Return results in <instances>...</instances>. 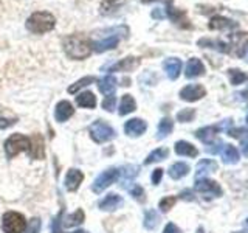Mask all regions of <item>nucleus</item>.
I'll use <instances>...</instances> for the list:
<instances>
[{
    "label": "nucleus",
    "instance_id": "5701e85b",
    "mask_svg": "<svg viewBox=\"0 0 248 233\" xmlns=\"http://www.w3.org/2000/svg\"><path fill=\"white\" fill-rule=\"evenodd\" d=\"M175 152L178 155H186V157H197L199 155L197 148L189 142H185V140H180V142L175 143Z\"/></svg>",
    "mask_w": 248,
    "mask_h": 233
},
{
    "label": "nucleus",
    "instance_id": "5fc2aeb1",
    "mask_svg": "<svg viewBox=\"0 0 248 233\" xmlns=\"http://www.w3.org/2000/svg\"><path fill=\"white\" fill-rule=\"evenodd\" d=\"M247 123H248V116H247Z\"/></svg>",
    "mask_w": 248,
    "mask_h": 233
},
{
    "label": "nucleus",
    "instance_id": "7ed1b4c3",
    "mask_svg": "<svg viewBox=\"0 0 248 233\" xmlns=\"http://www.w3.org/2000/svg\"><path fill=\"white\" fill-rule=\"evenodd\" d=\"M30 146H31L30 137L22 134H13L5 142V154L8 159H14L17 154L30 151Z\"/></svg>",
    "mask_w": 248,
    "mask_h": 233
},
{
    "label": "nucleus",
    "instance_id": "f704fd0d",
    "mask_svg": "<svg viewBox=\"0 0 248 233\" xmlns=\"http://www.w3.org/2000/svg\"><path fill=\"white\" fill-rule=\"evenodd\" d=\"M228 76H230V81H231L232 85H239V84H242V83H245L248 80V76L239 68H230L228 70Z\"/></svg>",
    "mask_w": 248,
    "mask_h": 233
},
{
    "label": "nucleus",
    "instance_id": "b1692460",
    "mask_svg": "<svg viewBox=\"0 0 248 233\" xmlns=\"http://www.w3.org/2000/svg\"><path fill=\"white\" fill-rule=\"evenodd\" d=\"M220 155H222L223 163H228V165H232V163L239 162V152H237V150L232 145H228V143L223 145L222 151H220Z\"/></svg>",
    "mask_w": 248,
    "mask_h": 233
},
{
    "label": "nucleus",
    "instance_id": "0eeeda50",
    "mask_svg": "<svg viewBox=\"0 0 248 233\" xmlns=\"http://www.w3.org/2000/svg\"><path fill=\"white\" fill-rule=\"evenodd\" d=\"M227 124H231V120H225L222 121L220 124H214V126H205V128H200L196 131V137L200 140V142H203L206 145H211L214 142L216 135L219 134V132L227 126Z\"/></svg>",
    "mask_w": 248,
    "mask_h": 233
},
{
    "label": "nucleus",
    "instance_id": "6e6552de",
    "mask_svg": "<svg viewBox=\"0 0 248 233\" xmlns=\"http://www.w3.org/2000/svg\"><path fill=\"white\" fill-rule=\"evenodd\" d=\"M196 191L206 194V196H213V198H219L223 193L222 186L216 181H209V179H205V177L196 181Z\"/></svg>",
    "mask_w": 248,
    "mask_h": 233
},
{
    "label": "nucleus",
    "instance_id": "4468645a",
    "mask_svg": "<svg viewBox=\"0 0 248 233\" xmlns=\"http://www.w3.org/2000/svg\"><path fill=\"white\" fill-rule=\"evenodd\" d=\"M123 204H124V199L121 196H118V194H115V193H110L99 202L98 207H99V210H103V212H115V210H118Z\"/></svg>",
    "mask_w": 248,
    "mask_h": 233
},
{
    "label": "nucleus",
    "instance_id": "bb28decb",
    "mask_svg": "<svg viewBox=\"0 0 248 233\" xmlns=\"http://www.w3.org/2000/svg\"><path fill=\"white\" fill-rule=\"evenodd\" d=\"M189 165L188 163H183V162H177L174 163L172 166L169 168V176L174 179V181H178V179L185 177L186 174L189 173Z\"/></svg>",
    "mask_w": 248,
    "mask_h": 233
},
{
    "label": "nucleus",
    "instance_id": "ddd939ff",
    "mask_svg": "<svg viewBox=\"0 0 248 233\" xmlns=\"http://www.w3.org/2000/svg\"><path fill=\"white\" fill-rule=\"evenodd\" d=\"M82 181H84L82 171L76 169V168H72V169H68V173H67V176H65L64 185H65V188H67L68 191L75 193L78 188H79V185L82 183Z\"/></svg>",
    "mask_w": 248,
    "mask_h": 233
},
{
    "label": "nucleus",
    "instance_id": "dca6fc26",
    "mask_svg": "<svg viewBox=\"0 0 248 233\" xmlns=\"http://www.w3.org/2000/svg\"><path fill=\"white\" fill-rule=\"evenodd\" d=\"M73 114H75V109L70 101H61V103H58L56 109H54V118H56L58 123L67 121Z\"/></svg>",
    "mask_w": 248,
    "mask_h": 233
},
{
    "label": "nucleus",
    "instance_id": "a19ab883",
    "mask_svg": "<svg viewBox=\"0 0 248 233\" xmlns=\"http://www.w3.org/2000/svg\"><path fill=\"white\" fill-rule=\"evenodd\" d=\"M16 123H17V118H5V116H0V129L11 128Z\"/></svg>",
    "mask_w": 248,
    "mask_h": 233
},
{
    "label": "nucleus",
    "instance_id": "864d4df0",
    "mask_svg": "<svg viewBox=\"0 0 248 233\" xmlns=\"http://www.w3.org/2000/svg\"><path fill=\"white\" fill-rule=\"evenodd\" d=\"M108 2H115V0H108Z\"/></svg>",
    "mask_w": 248,
    "mask_h": 233
},
{
    "label": "nucleus",
    "instance_id": "de8ad7c7",
    "mask_svg": "<svg viewBox=\"0 0 248 233\" xmlns=\"http://www.w3.org/2000/svg\"><path fill=\"white\" fill-rule=\"evenodd\" d=\"M239 58H244L245 61H248V39H247L245 44H244V47H242V51H240Z\"/></svg>",
    "mask_w": 248,
    "mask_h": 233
},
{
    "label": "nucleus",
    "instance_id": "20e7f679",
    "mask_svg": "<svg viewBox=\"0 0 248 233\" xmlns=\"http://www.w3.org/2000/svg\"><path fill=\"white\" fill-rule=\"evenodd\" d=\"M27 229L25 216L19 212H6L2 216V230L5 233H23Z\"/></svg>",
    "mask_w": 248,
    "mask_h": 233
},
{
    "label": "nucleus",
    "instance_id": "cd10ccee",
    "mask_svg": "<svg viewBox=\"0 0 248 233\" xmlns=\"http://www.w3.org/2000/svg\"><path fill=\"white\" fill-rule=\"evenodd\" d=\"M168 155H169V150H168V148H157V150H154V151L146 157L144 165H152V163L161 162V160L168 159Z\"/></svg>",
    "mask_w": 248,
    "mask_h": 233
},
{
    "label": "nucleus",
    "instance_id": "c756f323",
    "mask_svg": "<svg viewBox=\"0 0 248 233\" xmlns=\"http://www.w3.org/2000/svg\"><path fill=\"white\" fill-rule=\"evenodd\" d=\"M85 219V213H84V210L81 208H78L76 212L73 215H70L65 217V221L62 222L64 224V227H76V225H81Z\"/></svg>",
    "mask_w": 248,
    "mask_h": 233
},
{
    "label": "nucleus",
    "instance_id": "37998d69",
    "mask_svg": "<svg viewBox=\"0 0 248 233\" xmlns=\"http://www.w3.org/2000/svg\"><path fill=\"white\" fill-rule=\"evenodd\" d=\"M222 146H223L222 142L211 143V145H208V146H206V152H208V154H216V152H219V150H222Z\"/></svg>",
    "mask_w": 248,
    "mask_h": 233
},
{
    "label": "nucleus",
    "instance_id": "f3484780",
    "mask_svg": "<svg viewBox=\"0 0 248 233\" xmlns=\"http://www.w3.org/2000/svg\"><path fill=\"white\" fill-rule=\"evenodd\" d=\"M140 66V59L134 58V56H129V58H124L120 62H116L112 67H108V72H132Z\"/></svg>",
    "mask_w": 248,
    "mask_h": 233
},
{
    "label": "nucleus",
    "instance_id": "79ce46f5",
    "mask_svg": "<svg viewBox=\"0 0 248 233\" xmlns=\"http://www.w3.org/2000/svg\"><path fill=\"white\" fill-rule=\"evenodd\" d=\"M161 177H163V169H161V168H157V169H154L151 181H152L154 185H158V183L161 182Z\"/></svg>",
    "mask_w": 248,
    "mask_h": 233
},
{
    "label": "nucleus",
    "instance_id": "473e14b6",
    "mask_svg": "<svg viewBox=\"0 0 248 233\" xmlns=\"http://www.w3.org/2000/svg\"><path fill=\"white\" fill-rule=\"evenodd\" d=\"M172 129H174V121L170 120V118H163L160 123H158V135H157V138H165V137H168L170 132H172Z\"/></svg>",
    "mask_w": 248,
    "mask_h": 233
},
{
    "label": "nucleus",
    "instance_id": "39448f33",
    "mask_svg": "<svg viewBox=\"0 0 248 233\" xmlns=\"http://www.w3.org/2000/svg\"><path fill=\"white\" fill-rule=\"evenodd\" d=\"M90 137L95 143H106V142H110V140L115 138V129L107 124L103 120H96L95 123L90 124Z\"/></svg>",
    "mask_w": 248,
    "mask_h": 233
},
{
    "label": "nucleus",
    "instance_id": "72a5a7b5",
    "mask_svg": "<svg viewBox=\"0 0 248 233\" xmlns=\"http://www.w3.org/2000/svg\"><path fill=\"white\" fill-rule=\"evenodd\" d=\"M138 171L140 168L135 166V165H127V166H124L123 169H120V177L123 176V182H130L132 179H135L138 176ZM124 183V185H126Z\"/></svg>",
    "mask_w": 248,
    "mask_h": 233
},
{
    "label": "nucleus",
    "instance_id": "c9c22d12",
    "mask_svg": "<svg viewBox=\"0 0 248 233\" xmlns=\"http://www.w3.org/2000/svg\"><path fill=\"white\" fill-rule=\"evenodd\" d=\"M194 116H196V109H182L177 114V120L180 123H189L194 120Z\"/></svg>",
    "mask_w": 248,
    "mask_h": 233
},
{
    "label": "nucleus",
    "instance_id": "1a4fd4ad",
    "mask_svg": "<svg viewBox=\"0 0 248 233\" xmlns=\"http://www.w3.org/2000/svg\"><path fill=\"white\" fill-rule=\"evenodd\" d=\"M206 95V90L203 85L200 84H189L180 90V98L183 101H188V103H194V101H199L200 98H203Z\"/></svg>",
    "mask_w": 248,
    "mask_h": 233
},
{
    "label": "nucleus",
    "instance_id": "58836bf2",
    "mask_svg": "<svg viewBox=\"0 0 248 233\" xmlns=\"http://www.w3.org/2000/svg\"><path fill=\"white\" fill-rule=\"evenodd\" d=\"M42 229V221L39 217H33L28 224H27V229L25 233H39Z\"/></svg>",
    "mask_w": 248,
    "mask_h": 233
},
{
    "label": "nucleus",
    "instance_id": "c03bdc74",
    "mask_svg": "<svg viewBox=\"0 0 248 233\" xmlns=\"http://www.w3.org/2000/svg\"><path fill=\"white\" fill-rule=\"evenodd\" d=\"M163 233H182V230L178 229L174 222H169V224H166V227H165V230H163Z\"/></svg>",
    "mask_w": 248,
    "mask_h": 233
},
{
    "label": "nucleus",
    "instance_id": "4be33fe9",
    "mask_svg": "<svg viewBox=\"0 0 248 233\" xmlns=\"http://www.w3.org/2000/svg\"><path fill=\"white\" fill-rule=\"evenodd\" d=\"M228 135L232 138H239L242 143V154L248 157V131L245 128H236V129H228Z\"/></svg>",
    "mask_w": 248,
    "mask_h": 233
},
{
    "label": "nucleus",
    "instance_id": "7c9ffc66",
    "mask_svg": "<svg viewBox=\"0 0 248 233\" xmlns=\"http://www.w3.org/2000/svg\"><path fill=\"white\" fill-rule=\"evenodd\" d=\"M144 229L147 230H154L157 229V225L160 224V215L155 212V210H147V212L144 213Z\"/></svg>",
    "mask_w": 248,
    "mask_h": 233
},
{
    "label": "nucleus",
    "instance_id": "a211bd4d",
    "mask_svg": "<svg viewBox=\"0 0 248 233\" xmlns=\"http://www.w3.org/2000/svg\"><path fill=\"white\" fill-rule=\"evenodd\" d=\"M185 75H186V78H189V80L205 75V66H203V62H202L200 59H197V58H191L188 61V64H186Z\"/></svg>",
    "mask_w": 248,
    "mask_h": 233
},
{
    "label": "nucleus",
    "instance_id": "f03ea898",
    "mask_svg": "<svg viewBox=\"0 0 248 233\" xmlns=\"http://www.w3.org/2000/svg\"><path fill=\"white\" fill-rule=\"evenodd\" d=\"M56 25V19L54 16L46 13V11H37L33 13L27 19V30L31 31L34 34H42V33H48Z\"/></svg>",
    "mask_w": 248,
    "mask_h": 233
},
{
    "label": "nucleus",
    "instance_id": "a878e982",
    "mask_svg": "<svg viewBox=\"0 0 248 233\" xmlns=\"http://www.w3.org/2000/svg\"><path fill=\"white\" fill-rule=\"evenodd\" d=\"M76 104L85 109H95L96 107V97L92 92H81L76 97Z\"/></svg>",
    "mask_w": 248,
    "mask_h": 233
},
{
    "label": "nucleus",
    "instance_id": "603ef678",
    "mask_svg": "<svg viewBox=\"0 0 248 233\" xmlns=\"http://www.w3.org/2000/svg\"><path fill=\"white\" fill-rule=\"evenodd\" d=\"M237 233H247V232H237Z\"/></svg>",
    "mask_w": 248,
    "mask_h": 233
},
{
    "label": "nucleus",
    "instance_id": "8fccbe9b",
    "mask_svg": "<svg viewBox=\"0 0 248 233\" xmlns=\"http://www.w3.org/2000/svg\"><path fill=\"white\" fill-rule=\"evenodd\" d=\"M73 233H87L85 230H76V232H73Z\"/></svg>",
    "mask_w": 248,
    "mask_h": 233
},
{
    "label": "nucleus",
    "instance_id": "ea45409f",
    "mask_svg": "<svg viewBox=\"0 0 248 233\" xmlns=\"http://www.w3.org/2000/svg\"><path fill=\"white\" fill-rule=\"evenodd\" d=\"M115 103H116V98L115 95H107L103 101V109L107 112H113L115 109Z\"/></svg>",
    "mask_w": 248,
    "mask_h": 233
},
{
    "label": "nucleus",
    "instance_id": "412c9836",
    "mask_svg": "<svg viewBox=\"0 0 248 233\" xmlns=\"http://www.w3.org/2000/svg\"><path fill=\"white\" fill-rule=\"evenodd\" d=\"M116 84H118V81H116V78L112 76V75H107L104 78H101V80L98 81V89L101 93H104V95H113V92L116 89Z\"/></svg>",
    "mask_w": 248,
    "mask_h": 233
},
{
    "label": "nucleus",
    "instance_id": "e433bc0d",
    "mask_svg": "<svg viewBox=\"0 0 248 233\" xmlns=\"http://www.w3.org/2000/svg\"><path fill=\"white\" fill-rule=\"evenodd\" d=\"M129 193H130V196L134 198V199H137L138 202H143L144 199H146V193H144V190H143V186L141 185H138V183H134L129 188Z\"/></svg>",
    "mask_w": 248,
    "mask_h": 233
},
{
    "label": "nucleus",
    "instance_id": "c85d7f7f",
    "mask_svg": "<svg viewBox=\"0 0 248 233\" xmlns=\"http://www.w3.org/2000/svg\"><path fill=\"white\" fill-rule=\"evenodd\" d=\"M137 109V103H135V100L132 95H124L121 98V103H120V109H118V112L120 115H127V114H132Z\"/></svg>",
    "mask_w": 248,
    "mask_h": 233
},
{
    "label": "nucleus",
    "instance_id": "a18cd8bd",
    "mask_svg": "<svg viewBox=\"0 0 248 233\" xmlns=\"http://www.w3.org/2000/svg\"><path fill=\"white\" fill-rule=\"evenodd\" d=\"M152 17L154 19H165L166 11H161V8H155V10L152 11Z\"/></svg>",
    "mask_w": 248,
    "mask_h": 233
},
{
    "label": "nucleus",
    "instance_id": "2eb2a0df",
    "mask_svg": "<svg viewBox=\"0 0 248 233\" xmlns=\"http://www.w3.org/2000/svg\"><path fill=\"white\" fill-rule=\"evenodd\" d=\"M165 11H166V17H169L175 25H178L180 28H191V23L188 17H186L185 11L177 10V8H172V6H168Z\"/></svg>",
    "mask_w": 248,
    "mask_h": 233
},
{
    "label": "nucleus",
    "instance_id": "4c0bfd02",
    "mask_svg": "<svg viewBox=\"0 0 248 233\" xmlns=\"http://www.w3.org/2000/svg\"><path fill=\"white\" fill-rule=\"evenodd\" d=\"M175 202H177V198L174 196H168V198H163L160 202H158V208L161 210L163 213H168L170 208H172L175 205Z\"/></svg>",
    "mask_w": 248,
    "mask_h": 233
},
{
    "label": "nucleus",
    "instance_id": "6ab92c4d",
    "mask_svg": "<svg viewBox=\"0 0 248 233\" xmlns=\"http://www.w3.org/2000/svg\"><path fill=\"white\" fill-rule=\"evenodd\" d=\"M120 42V36L112 34V36H107L103 41H98L95 44H92V49L95 50L96 53H103L106 50H113L116 45Z\"/></svg>",
    "mask_w": 248,
    "mask_h": 233
},
{
    "label": "nucleus",
    "instance_id": "f257e3e1",
    "mask_svg": "<svg viewBox=\"0 0 248 233\" xmlns=\"http://www.w3.org/2000/svg\"><path fill=\"white\" fill-rule=\"evenodd\" d=\"M64 51L70 59L75 61H82L85 58L90 56L92 53V42L89 41V37H85L82 34H72L67 36L64 39Z\"/></svg>",
    "mask_w": 248,
    "mask_h": 233
},
{
    "label": "nucleus",
    "instance_id": "aec40b11",
    "mask_svg": "<svg viewBox=\"0 0 248 233\" xmlns=\"http://www.w3.org/2000/svg\"><path fill=\"white\" fill-rule=\"evenodd\" d=\"M163 67H165V72L169 80H177L182 72V61L178 58H169L165 61Z\"/></svg>",
    "mask_w": 248,
    "mask_h": 233
},
{
    "label": "nucleus",
    "instance_id": "f8f14e48",
    "mask_svg": "<svg viewBox=\"0 0 248 233\" xmlns=\"http://www.w3.org/2000/svg\"><path fill=\"white\" fill-rule=\"evenodd\" d=\"M146 129H147V124L141 118H132V120H127L126 124H124V132H126L129 137L143 135Z\"/></svg>",
    "mask_w": 248,
    "mask_h": 233
},
{
    "label": "nucleus",
    "instance_id": "49530a36",
    "mask_svg": "<svg viewBox=\"0 0 248 233\" xmlns=\"http://www.w3.org/2000/svg\"><path fill=\"white\" fill-rule=\"evenodd\" d=\"M180 199H183V200H194L196 198H194V194H192L191 190H185V191L180 193Z\"/></svg>",
    "mask_w": 248,
    "mask_h": 233
},
{
    "label": "nucleus",
    "instance_id": "3c124183",
    "mask_svg": "<svg viewBox=\"0 0 248 233\" xmlns=\"http://www.w3.org/2000/svg\"><path fill=\"white\" fill-rule=\"evenodd\" d=\"M245 224H247V227H248V217H247V221H245Z\"/></svg>",
    "mask_w": 248,
    "mask_h": 233
},
{
    "label": "nucleus",
    "instance_id": "2f4dec72",
    "mask_svg": "<svg viewBox=\"0 0 248 233\" xmlns=\"http://www.w3.org/2000/svg\"><path fill=\"white\" fill-rule=\"evenodd\" d=\"M96 81V78L95 76H84V78H81V80H78L75 84H72L70 87L67 89V92L68 93H78V90H81L82 87H87V85H90V84H93Z\"/></svg>",
    "mask_w": 248,
    "mask_h": 233
},
{
    "label": "nucleus",
    "instance_id": "09e8293b",
    "mask_svg": "<svg viewBox=\"0 0 248 233\" xmlns=\"http://www.w3.org/2000/svg\"><path fill=\"white\" fill-rule=\"evenodd\" d=\"M141 2H143V3H151V2H165V3L169 6L170 3L174 2V0H141Z\"/></svg>",
    "mask_w": 248,
    "mask_h": 233
},
{
    "label": "nucleus",
    "instance_id": "9b49d317",
    "mask_svg": "<svg viewBox=\"0 0 248 233\" xmlns=\"http://www.w3.org/2000/svg\"><path fill=\"white\" fill-rule=\"evenodd\" d=\"M208 27L209 30H219V31H230V30L239 28L237 22L231 20L228 17H223V16H214V17L209 20Z\"/></svg>",
    "mask_w": 248,
    "mask_h": 233
},
{
    "label": "nucleus",
    "instance_id": "423d86ee",
    "mask_svg": "<svg viewBox=\"0 0 248 233\" xmlns=\"http://www.w3.org/2000/svg\"><path fill=\"white\" fill-rule=\"evenodd\" d=\"M120 179V169L118 168H108L106 171H103L92 185V191L95 194L103 193L107 186H110L112 183H115Z\"/></svg>",
    "mask_w": 248,
    "mask_h": 233
},
{
    "label": "nucleus",
    "instance_id": "393cba45",
    "mask_svg": "<svg viewBox=\"0 0 248 233\" xmlns=\"http://www.w3.org/2000/svg\"><path fill=\"white\" fill-rule=\"evenodd\" d=\"M217 171V163L214 160H209V159H203L197 163V173H196V179H202L203 176L209 174V173H214Z\"/></svg>",
    "mask_w": 248,
    "mask_h": 233
},
{
    "label": "nucleus",
    "instance_id": "9d476101",
    "mask_svg": "<svg viewBox=\"0 0 248 233\" xmlns=\"http://www.w3.org/2000/svg\"><path fill=\"white\" fill-rule=\"evenodd\" d=\"M31 140L30 146V157L34 160H42L45 159V140L41 134H34Z\"/></svg>",
    "mask_w": 248,
    "mask_h": 233
}]
</instances>
